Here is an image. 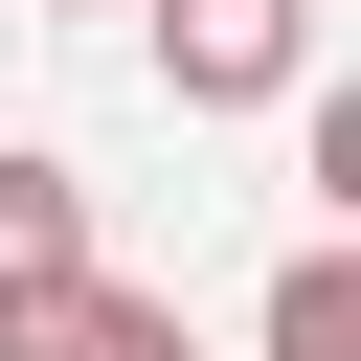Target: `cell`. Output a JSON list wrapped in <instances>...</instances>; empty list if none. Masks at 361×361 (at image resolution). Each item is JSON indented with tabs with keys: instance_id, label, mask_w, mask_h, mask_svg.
<instances>
[{
	"instance_id": "obj_3",
	"label": "cell",
	"mask_w": 361,
	"mask_h": 361,
	"mask_svg": "<svg viewBox=\"0 0 361 361\" xmlns=\"http://www.w3.org/2000/svg\"><path fill=\"white\" fill-rule=\"evenodd\" d=\"M45 271H90V180L45 135H0V293H45Z\"/></svg>"
},
{
	"instance_id": "obj_4",
	"label": "cell",
	"mask_w": 361,
	"mask_h": 361,
	"mask_svg": "<svg viewBox=\"0 0 361 361\" xmlns=\"http://www.w3.org/2000/svg\"><path fill=\"white\" fill-rule=\"evenodd\" d=\"M271 361H361V248H293L271 271Z\"/></svg>"
},
{
	"instance_id": "obj_1",
	"label": "cell",
	"mask_w": 361,
	"mask_h": 361,
	"mask_svg": "<svg viewBox=\"0 0 361 361\" xmlns=\"http://www.w3.org/2000/svg\"><path fill=\"white\" fill-rule=\"evenodd\" d=\"M158 90L180 113H293L316 90V0H158Z\"/></svg>"
},
{
	"instance_id": "obj_2",
	"label": "cell",
	"mask_w": 361,
	"mask_h": 361,
	"mask_svg": "<svg viewBox=\"0 0 361 361\" xmlns=\"http://www.w3.org/2000/svg\"><path fill=\"white\" fill-rule=\"evenodd\" d=\"M0 361H180V293H135V271H45V293H0Z\"/></svg>"
}]
</instances>
